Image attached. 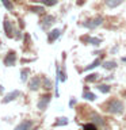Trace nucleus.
I'll return each instance as SVG.
<instances>
[{"label":"nucleus","mask_w":126,"mask_h":130,"mask_svg":"<svg viewBox=\"0 0 126 130\" xmlns=\"http://www.w3.org/2000/svg\"><path fill=\"white\" fill-rule=\"evenodd\" d=\"M83 98H84V99L85 100H95L96 99V95H95V93H92V92H89V91H85L84 93H83Z\"/></svg>","instance_id":"obj_16"},{"label":"nucleus","mask_w":126,"mask_h":130,"mask_svg":"<svg viewBox=\"0 0 126 130\" xmlns=\"http://www.w3.org/2000/svg\"><path fill=\"white\" fill-rule=\"evenodd\" d=\"M50 99H52V96L49 95H43V96H41V99L38 100V108L39 110H46V107H48V104L50 103Z\"/></svg>","instance_id":"obj_6"},{"label":"nucleus","mask_w":126,"mask_h":130,"mask_svg":"<svg viewBox=\"0 0 126 130\" xmlns=\"http://www.w3.org/2000/svg\"><path fill=\"white\" fill-rule=\"evenodd\" d=\"M31 126H33V122L31 121H23L20 125L16 126L15 130H30Z\"/></svg>","instance_id":"obj_10"},{"label":"nucleus","mask_w":126,"mask_h":130,"mask_svg":"<svg viewBox=\"0 0 126 130\" xmlns=\"http://www.w3.org/2000/svg\"><path fill=\"white\" fill-rule=\"evenodd\" d=\"M3 27H4V32L8 38H14V26H12V22L8 18H4V22H3Z\"/></svg>","instance_id":"obj_3"},{"label":"nucleus","mask_w":126,"mask_h":130,"mask_svg":"<svg viewBox=\"0 0 126 130\" xmlns=\"http://www.w3.org/2000/svg\"><path fill=\"white\" fill-rule=\"evenodd\" d=\"M41 77L38 76H34L33 79H30V81H28V89H31V91H37L39 87H41Z\"/></svg>","instance_id":"obj_7"},{"label":"nucleus","mask_w":126,"mask_h":130,"mask_svg":"<svg viewBox=\"0 0 126 130\" xmlns=\"http://www.w3.org/2000/svg\"><path fill=\"white\" fill-rule=\"evenodd\" d=\"M0 2H2V4L4 6V8H6L7 11H14V6H12V3L10 0H0Z\"/></svg>","instance_id":"obj_18"},{"label":"nucleus","mask_w":126,"mask_h":130,"mask_svg":"<svg viewBox=\"0 0 126 130\" xmlns=\"http://www.w3.org/2000/svg\"><path fill=\"white\" fill-rule=\"evenodd\" d=\"M117 50H118V46H115V47H114V49H113V50H111V53H115Z\"/></svg>","instance_id":"obj_28"},{"label":"nucleus","mask_w":126,"mask_h":130,"mask_svg":"<svg viewBox=\"0 0 126 130\" xmlns=\"http://www.w3.org/2000/svg\"><path fill=\"white\" fill-rule=\"evenodd\" d=\"M98 65H100V58H96L95 61H92V62L89 64L88 67H85V69H84V71H91V69H93V68H96Z\"/></svg>","instance_id":"obj_19"},{"label":"nucleus","mask_w":126,"mask_h":130,"mask_svg":"<svg viewBox=\"0 0 126 130\" xmlns=\"http://www.w3.org/2000/svg\"><path fill=\"white\" fill-rule=\"evenodd\" d=\"M88 43L89 45H92V46H99V45L102 43V39H99V38H89V41H88Z\"/></svg>","instance_id":"obj_22"},{"label":"nucleus","mask_w":126,"mask_h":130,"mask_svg":"<svg viewBox=\"0 0 126 130\" xmlns=\"http://www.w3.org/2000/svg\"><path fill=\"white\" fill-rule=\"evenodd\" d=\"M125 0H104V3H106V6H107L108 8H115L118 7L119 4H122Z\"/></svg>","instance_id":"obj_11"},{"label":"nucleus","mask_w":126,"mask_h":130,"mask_svg":"<svg viewBox=\"0 0 126 130\" xmlns=\"http://www.w3.org/2000/svg\"><path fill=\"white\" fill-rule=\"evenodd\" d=\"M107 111L110 114H115V115H117V114H122L125 111V106H123V103H122L121 100L113 99L108 103V106H107Z\"/></svg>","instance_id":"obj_1"},{"label":"nucleus","mask_w":126,"mask_h":130,"mask_svg":"<svg viewBox=\"0 0 126 130\" xmlns=\"http://www.w3.org/2000/svg\"><path fill=\"white\" fill-rule=\"evenodd\" d=\"M84 3V0H77V4H83Z\"/></svg>","instance_id":"obj_30"},{"label":"nucleus","mask_w":126,"mask_h":130,"mask_svg":"<svg viewBox=\"0 0 126 130\" xmlns=\"http://www.w3.org/2000/svg\"><path fill=\"white\" fill-rule=\"evenodd\" d=\"M122 61H123V62H126V57H123V58H122Z\"/></svg>","instance_id":"obj_31"},{"label":"nucleus","mask_w":126,"mask_h":130,"mask_svg":"<svg viewBox=\"0 0 126 130\" xmlns=\"http://www.w3.org/2000/svg\"><path fill=\"white\" fill-rule=\"evenodd\" d=\"M28 75H30V69H28V68L22 69V71H20V80H22V81H26L27 77H28Z\"/></svg>","instance_id":"obj_15"},{"label":"nucleus","mask_w":126,"mask_h":130,"mask_svg":"<svg viewBox=\"0 0 126 130\" xmlns=\"http://www.w3.org/2000/svg\"><path fill=\"white\" fill-rule=\"evenodd\" d=\"M102 67H103L104 69H107V71H111V69L117 68V62L115 61H104V62L102 64Z\"/></svg>","instance_id":"obj_12"},{"label":"nucleus","mask_w":126,"mask_h":130,"mask_svg":"<svg viewBox=\"0 0 126 130\" xmlns=\"http://www.w3.org/2000/svg\"><path fill=\"white\" fill-rule=\"evenodd\" d=\"M16 62V53L14 50H10L7 53V56L4 57V65L6 67H14Z\"/></svg>","instance_id":"obj_5"},{"label":"nucleus","mask_w":126,"mask_h":130,"mask_svg":"<svg viewBox=\"0 0 126 130\" xmlns=\"http://www.w3.org/2000/svg\"><path fill=\"white\" fill-rule=\"evenodd\" d=\"M92 118H93V122H96V123H100V125H104V121H103V118L99 117L98 114H92Z\"/></svg>","instance_id":"obj_24"},{"label":"nucleus","mask_w":126,"mask_h":130,"mask_svg":"<svg viewBox=\"0 0 126 130\" xmlns=\"http://www.w3.org/2000/svg\"><path fill=\"white\" fill-rule=\"evenodd\" d=\"M35 3H41L43 6H48V7H52V6H56L58 3V0H34Z\"/></svg>","instance_id":"obj_13"},{"label":"nucleus","mask_w":126,"mask_h":130,"mask_svg":"<svg viewBox=\"0 0 126 130\" xmlns=\"http://www.w3.org/2000/svg\"><path fill=\"white\" fill-rule=\"evenodd\" d=\"M84 130H98V127L93 123H87L84 125Z\"/></svg>","instance_id":"obj_25"},{"label":"nucleus","mask_w":126,"mask_h":130,"mask_svg":"<svg viewBox=\"0 0 126 130\" xmlns=\"http://www.w3.org/2000/svg\"><path fill=\"white\" fill-rule=\"evenodd\" d=\"M20 96V92L19 91H12V92H10L8 95L4 98V99L2 100L3 103H8V102H12V100H15L16 98H19Z\"/></svg>","instance_id":"obj_9"},{"label":"nucleus","mask_w":126,"mask_h":130,"mask_svg":"<svg viewBox=\"0 0 126 130\" xmlns=\"http://www.w3.org/2000/svg\"><path fill=\"white\" fill-rule=\"evenodd\" d=\"M98 77H99L98 73H89V75L85 77V81H88V83H93V81L98 80Z\"/></svg>","instance_id":"obj_20"},{"label":"nucleus","mask_w":126,"mask_h":130,"mask_svg":"<svg viewBox=\"0 0 126 130\" xmlns=\"http://www.w3.org/2000/svg\"><path fill=\"white\" fill-rule=\"evenodd\" d=\"M102 23H103V18H102V16H95V18H91V19H88L87 22H84L83 26L87 27V28H96L98 26H100Z\"/></svg>","instance_id":"obj_2"},{"label":"nucleus","mask_w":126,"mask_h":130,"mask_svg":"<svg viewBox=\"0 0 126 130\" xmlns=\"http://www.w3.org/2000/svg\"><path fill=\"white\" fill-rule=\"evenodd\" d=\"M3 91H4V87H3V85H0V93H3Z\"/></svg>","instance_id":"obj_29"},{"label":"nucleus","mask_w":126,"mask_h":130,"mask_svg":"<svg viewBox=\"0 0 126 130\" xmlns=\"http://www.w3.org/2000/svg\"><path fill=\"white\" fill-rule=\"evenodd\" d=\"M42 83H43V88L45 89H50L52 88V81L48 79V77H43L42 79Z\"/></svg>","instance_id":"obj_23"},{"label":"nucleus","mask_w":126,"mask_h":130,"mask_svg":"<svg viewBox=\"0 0 126 130\" xmlns=\"http://www.w3.org/2000/svg\"><path fill=\"white\" fill-rule=\"evenodd\" d=\"M60 35H61V30H58V28H53L52 31H49L48 32V41H49V43H53Z\"/></svg>","instance_id":"obj_8"},{"label":"nucleus","mask_w":126,"mask_h":130,"mask_svg":"<svg viewBox=\"0 0 126 130\" xmlns=\"http://www.w3.org/2000/svg\"><path fill=\"white\" fill-rule=\"evenodd\" d=\"M76 103V99H71V102H69V107H73Z\"/></svg>","instance_id":"obj_27"},{"label":"nucleus","mask_w":126,"mask_h":130,"mask_svg":"<svg viewBox=\"0 0 126 130\" xmlns=\"http://www.w3.org/2000/svg\"><path fill=\"white\" fill-rule=\"evenodd\" d=\"M15 38H16V39H20V38H22V31H16Z\"/></svg>","instance_id":"obj_26"},{"label":"nucleus","mask_w":126,"mask_h":130,"mask_svg":"<svg viewBox=\"0 0 126 130\" xmlns=\"http://www.w3.org/2000/svg\"><path fill=\"white\" fill-rule=\"evenodd\" d=\"M65 125H68V118H65V117L57 118V121L54 123V126H65Z\"/></svg>","instance_id":"obj_17"},{"label":"nucleus","mask_w":126,"mask_h":130,"mask_svg":"<svg viewBox=\"0 0 126 130\" xmlns=\"http://www.w3.org/2000/svg\"><path fill=\"white\" fill-rule=\"evenodd\" d=\"M54 22H56V18L53 15H43V18L41 19L39 24H41V27H42L43 30H48L52 24H54Z\"/></svg>","instance_id":"obj_4"},{"label":"nucleus","mask_w":126,"mask_h":130,"mask_svg":"<svg viewBox=\"0 0 126 130\" xmlns=\"http://www.w3.org/2000/svg\"><path fill=\"white\" fill-rule=\"evenodd\" d=\"M98 89H99L102 93H108L111 88H110L107 84H100V85H98Z\"/></svg>","instance_id":"obj_21"},{"label":"nucleus","mask_w":126,"mask_h":130,"mask_svg":"<svg viewBox=\"0 0 126 130\" xmlns=\"http://www.w3.org/2000/svg\"><path fill=\"white\" fill-rule=\"evenodd\" d=\"M30 11H31V12H34V14L42 15L43 12H45V8H43V7H41V6H31V7H30Z\"/></svg>","instance_id":"obj_14"}]
</instances>
